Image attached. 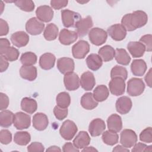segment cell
I'll return each instance as SVG.
<instances>
[{
	"mask_svg": "<svg viewBox=\"0 0 152 152\" xmlns=\"http://www.w3.org/2000/svg\"><path fill=\"white\" fill-rule=\"evenodd\" d=\"M147 21V14L143 11L137 10L124 15L121 20V25L126 31H132L144 26Z\"/></svg>",
	"mask_w": 152,
	"mask_h": 152,
	"instance_id": "cell-1",
	"label": "cell"
},
{
	"mask_svg": "<svg viewBox=\"0 0 152 152\" xmlns=\"http://www.w3.org/2000/svg\"><path fill=\"white\" fill-rule=\"evenodd\" d=\"M145 84L142 79L132 78L127 83V93L133 97L141 95L144 91Z\"/></svg>",
	"mask_w": 152,
	"mask_h": 152,
	"instance_id": "cell-2",
	"label": "cell"
},
{
	"mask_svg": "<svg viewBox=\"0 0 152 152\" xmlns=\"http://www.w3.org/2000/svg\"><path fill=\"white\" fill-rule=\"evenodd\" d=\"M88 38L93 45L100 46L106 42L107 38V33L101 28L94 27L89 31Z\"/></svg>",
	"mask_w": 152,
	"mask_h": 152,
	"instance_id": "cell-3",
	"label": "cell"
},
{
	"mask_svg": "<svg viewBox=\"0 0 152 152\" xmlns=\"http://www.w3.org/2000/svg\"><path fill=\"white\" fill-rule=\"evenodd\" d=\"M61 14L62 24L66 28L75 27L76 23L81 18L79 13L67 9L62 10Z\"/></svg>",
	"mask_w": 152,
	"mask_h": 152,
	"instance_id": "cell-4",
	"label": "cell"
},
{
	"mask_svg": "<svg viewBox=\"0 0 152 152\" xmlns=\"http://www.w3.org/2000/svg\"><path fill=\"white\" fill-rule=\"evenodd\" d=\"M78 128L76 124L71 120L64 121L59 129L61 136L65 140H72L77 132Z\"/></svg>",
	"mask_w": 152,
	"mask_h": 152,
	"instance_id": "cell-5",
	"label": "cell"
},
{
	"mask_svg": "<svg viewBox=\"0 0 152 152\" xmlns=\"http://www.w3.org/2000/svg\"><path fill=\"white\" fill-rule=\"evenodd\" d=\"M90 51V45L87 41L80 40L72 47V56L76 59H84Z\"/></svg>",
	"mask_w": 152,
	"mask_h": 152,
	"instance_id": "cell-6",
	"label": "cell"
},
{
	"mask_svg": "<svg viewBox=\"0 0 152 152\" xmlns=\"http://www.w3.org/2000/svg\"><path fill=\"white\" fill-rule=\"evenodd\" d=\"M137 142V135L135 132L130 129H124L120 135V142L126 148H131Z\"/></svg>",
	"mask_w": 152,
	"mask_h": 152,
	"instance_id": "cell-7",
	"label": "cell"
},
{
	"mask_svg": "<svg viewBox=\"0 0 152 152\" xmlns=\"http://www.w3.org/2000/svg\"><path fill=\"white\" fill-rule=\"evenodd\" d=\"M44 29L45 24L36 17L30 18L26 24V30L31 35H39L42 33Z\"/></svg>",
	"mask_w": 152,
	"mask_h": 152,
	"instance_id": "cell-8",
	"label": "cell"
},
{
	"mask_svg": "<svg viewBox=\"0 0 152 152\" xmlns=\"http://www.w3.org/2000/svg\"><path fill=\"white\" fill-rule=\"evenodd\" d=\"M93 23L90 16H87L85 18H81L75 24V28L76 33L80 37L85 36L88 32L90 29L93 27Z\"/></svg>",
	"mask_w": 152,
	"mask_h": 152,
	"instance_id": "cell-9",
	"label": "cell"
},
{
	"mask_svg": "<svg viewBox=\"0 0 152 152\" xmlns=\"http://www.w3.org/2000/svg\"><path fill=\"white\" fill-rule=\"evenodd\" d=\"M14 126L16 129L22 130L27 129L31 124V117L28 114L22 112H18L14 114Z\"/></svg>",
	"mask_w": 152,
	"mask_h": 152,
	"instance_id": "cell-10",
	"label": "cell"
},
{
	"mask_svg": "<svg viewBox=\"0 0 152 152\" xmlns=\"http://www.w3.org/2000/svg\"><path fill=\"white\" fill-rule=\"evenodd\" d=\"M109 87L112 94L116 96L122 95L125 90V80L120 77L112 78L109 83Z\"/></svg>",
	"mask_w": 152,
	"mask_h": 152,
	"instance_id": "cell-11",
	"label": "cell"
},
{
	"mask_svg": "<svg viewBox=\"0 0 152 152\" xmlns=\"http://www.w3.org/2000/svg\"><path fill=\"white\" fill-rule=\"evenodd\" d=\"M107 32L110 37L115 41H121L126 36V30L120 24H115L110 26Z\"/></svg>",
	"mask_w": 152,
	"mask_h": 152,
	"instance_id": "cell-12",
	"label": "cell"
},
{
	"mask_svg": "<svg viewBox=\"0 0 152 152\" xmlns=\"http://www.w3.org/2000/svg\"><path fill=\"white\" fill-rule=\"evenodd\" d=\"M64 83L67 90H76L80 87V85L79 77L74 72L66 74L64 77Z\"/></svg>",
	"mask_w": 152,
	"mask_h": 152,
	"instance_id": "cell-13",
	"label": "cell"
},
{
	"mask_svg": "<svg viewBox=\"0 0 152 152\" xmlns=\"http://www.w3.org/2000/svg\"><path fill=\"white\" fill-rule=\"evenodd\" d=\"M57 68L62 74H66L74 71L75 68L74 61L67 57H62L57 61Z\"/></svg>",
	"mask_w": 152,
	"mask_h": 152,
	"instance_id": "cell-14",
	"label": "cell"
},
{
	"mask_svg": "<svg viewBox=\"0 0 152 152\" xmlns=\"http://www.w3.org/2000/svg\"><path fill=\"white\" fill-rule=\"evenodd\" d=\"M53 11L48 5H42L39 7L36 10V15L38 20L42 22L48 23L53 17Z\"/></svg>",
	"mask_w": 152,
	"mask_h": 152,
	"instance_id": "cell-15",
	"label": "cell"
},
{
	"mask_svg": "<svg viewBox=\"0 0 152 152\" xmlns=\"http://www.w3.org/2000/svg\"><path fill=\"white\" fill-rule=\"evenodd\" d=\"M115 106L116 110L119 113L125 115L131 110L132 106V103L129 97L124 96L117 99Z\"/></svg>",
	"mask_w": 152,
	"mask_h": 152,
	"instance_id": "cell-16",
	"label": "cell"
},
{
	"mask_svg": "<svg viewBox=\"0 0 152 152\" xmlns=\"http://www.w3.org/2000/svg\"><path fill=\"white\" fill-rule=\"evenodd\" d=\"M106 129L104 121L100 118H96L91 121L88 126V131L92 137L100 135Z\"/></svg>",
	"mask_w": 152,
	"mask_h": 152,
	"instance_id": "cell-17",
	"label": "cell"
},
{
	"mask_svg": "<svg viewBox=\"0 0 152 152\" xmlns=\"http://www.w3.org/2000/svg\"><path fill=\"white\" fill-rule=\"evenodd\" d=\"M78 36L76 31L64 28L59 34V40L64 45H69L77 40Z\"/></svg>",
	"mask_w": 152,
	"mask_h": 152,
	"instance_id": "cell-18",
	"label": "cell"
},
{
	"mask_svg": "<svg viewBox=\"0 0 152 152\" xmlns=\"http://www.w3.org/2000/svg\"><path fill=\"white\" fill-rule=\"evenodd\" d=\"M11 43L16 47L21 48L26 46L29 42L28 35L23 31H16L11 36Z\"/></svg>",
	"mask_w": 152,
	"mask_h": 152,
	"instance_id": "cell-19",
	"label": "cell"
},
{
	"mask_svg": "<svg viewBox=\"0 0 152 152\" xmlns=\"http://www.w3.org/2000/svg\"><path fill=\"white\" fill-rule=\"evenodd\" d=\"M80 83L81 87L86 91L91 90L96 84L94 74L90 71L83 73L80 79Z\"/></svg>",
	"mask_w": 152,
	"mask_h": 152,
	"instance_id": "cell-20",
	"label": "cell"
},
{
	"mask_svg": "<svg viewBox=\"0 0 152 152\" xmlns=\"http://www.w3.org/2000/svg\"><path fill=\"white\" fill-rule=\"evenodd\" d=\"M33 127L38 131H43L48 126L49 120L48 118L43 113L39 112L36 114L33 117Z\"/></svg>",
	"mask_w": 152,
	"mask_h": 152,
	"instance_id": "cell-21",
	"label": "cell"
},
{
	"mask_svg": "<svg viewBox=\"0 0 152 152\" xmlns=\"http://www.w3.org/2000/svg\"><path fill=\"white\" fill-rule=\"evenodd\" d=\"M127 49L133 58H140L144 55L145 48L140 42L132 41L127 45Z\"/></svg>",
	"mask_w": 152,
	"mask_h": 152,
	"instance_id": "cell-22",
	"label": "cell"
},
{
	"mask_svg": "<svg viewBox=\"0 0 152 152\" xmlns=\"http://www.w3.org/2000/svg\"><path fill=\"white\" fill-rule=\"evenodd\" d=\"M107 125L109 131L119 132L122 128L121 117L118 114H112L107 119Z\"/></svg>",
	"mask_w": 152,
	"mask_h": 152,
	"instance_id": "cell-23",
	"label": "cell"
},
{
	"mask_svg": "<svg viewBox=\"0 0 152 152\" xmlns=\"http://www.w3.org/2000/svg\"><path fill=\"white\" fill-rule=\"evenodd\" d=\"M56 57L51 53H45L42 55L39 59V65L44 70L52 69L55 63Z\"/></svg>",
	"mask_w": 152,
	"mask_h": 152,
	"instance_id": "cell-24",
	"label": "cell"
},
{
	"mask_svg": "<svg viewBox=\"0 0 152 152\" xmlns=\"http://www.w3.org/2000/svg\"><path fill=\"white\" fill-rule=\"evenodd\" d=\"M20 75L22 78L33 81L37 78V68L33 65H23L20 69Z\"/></svg>",
	"mask_w": 152,
	"mask_h": 152,
	"instance_id": "cell-25",
	"label": "cell"
},
{
	"mask_svg": "<svg viewBox=\"0 0 152 152\" xmlns=\"http://www.w3.org/2000/svg\"><path fill=\"white\" fill-rule=\"evenodd\" d=\"M91 141L88 134L86 131H80L73 140V144L78 149L87 147Z\"/></svg>",
	"mask_w": 152,
	"mask_h": 152,
	"instance_id": "cell-26",
	"label": "cell"
},
{
	"mask_svg": "<svg viewBox=\"0 0 152 152\" xmlns=\"http://www.w3.org/2000/svg\"><path fill=\"white\" fill-rule=\"evenodd\" d=\"M147 64L143 59H134L131 65V70L135 76H142L147 70Z\"/></svg>",
	"mask_w": 152,
	"mask_h": 152,
	"instance_id": "cell-27",
	"label": "cell"
},
{
	"mask_svg": "<svg viewBox=\"0 0 152 152\" xmlns=\"http://www.w3.org/2000/svg\"><path fill=\"white\" fill-rule=\"evenodd\" d=\"M87 65L89 69L96 71L100 69L103 65V61L100 56L96 53H91L86 60Z\"/></svg>",
	"mask_w": 152,
	"mask_h": 152,
	"instance_id": "cell-28",
	"label": "cell"
},
{
	"mask_svg": "<svg viewBox=\"0 0 152 152\" xmlns=\"http://www.w3.org/2000/svg\"><path fill=\"white\" fill-rule=\"evenodd\" d=\"M80 103L81 106L86 110H92L96 107L98 102L94 99L91 93H84L81 98Z\"/></svg>",
	"mask_w": 152,
	"mask_h": 152,
	"instance_id": "cell-29",
	"label": "cell"
},
{
	"mask_svg": "<svg viewBox=\"0 0 152 152\" xmlns=\"http://www.w3.org/2000/svg\"><path fill=\"white\" fill-rule=\"evenodd\" d=\"M21 108L24 112L32 114L37 109V103L36 100L30 97H24L21 102Z\"/></svg>",
	"mask_w": 152,
	"mask_h": 152,
	"instance_id": "cell-30",
	"label": "cell"
},
{
	"mask_svg": "<svg viewBox=\"0 0 152 152\" xmlns=\"http://www.w3.org/2000/svg\"><path fill=\"white\" fill-rule=\"evenodd\" d=\"M109 95L107 87L104 85L97 86L94 90L93 96L97 102H102L106 100Z\"/></svg>",
	"mask_w": 152,
	"mask_h": 152,
	"instance_id": "cell-31",
	"label": "cell"
},
{
	"mask_svg": "<svg viewBox=\"0 0 152 152\" xmlns=\"http://www.w3.org/2000/svg\"><path fill=\"white\" fill-rule=\"evenodd\" d=\"M115 50L110 45H105L100 48L98 51V54L104 62L112 61L115 57Z\"/></svg>",
	"mask_w": 152,
	"mask_h": 152,
	"instance_id": "cell-32",
	"label": "cell"
},
{
	"mask_svg": "<svg viewBox=\"0 0 152 152\" xmlns=\"http://www.w3.org/2000/svg\"><path fill=\"white\" fill-rule=\"evenodd\" d=\"M115 58L116 62L122 65H128L131 61V57L125 49L117 48L115 49Z\"/></svg>",
	"mask_w": 152,
	"mask_h": 152,
	"instance_id": "cell-33",
	"label": "cell"
},
{
	"mask_svg": "<svg viewBox=\"0 0 152 152\" xmlns=\"http://www.w3.org/2000/svg\"><path fill=\"white\" fill-rule=\"evenodd\" d=\"M14 114L10 110H4L0 113V125L3 128H8L13 124Z\"/></svg>",
	"mask_w": 152,
	"mask_h": 152,
	"instance_id": "cell-34",
	"label": "cell"
},
{
	"mask_svg": "<svg viewBox=\"0 0 152 152\" xmlns=\"http://www.w3.org/2000/svg\"><path fill=\"white\" fill-rule=\"evenodd\" d=\"M58 34V27L53 23L48 24L45 28L43 36L48 41L54 40Z\"/></svg>",
	"mask_w": 152,
	"mask_h": 152,
	"instance_id": "cell-35",
	"label": "cell"
},
{
	"mask_svg": "<svg viewBox=\"0 0 152 152\" xmlns=\"http://www.w3.org/2000/svg\"><path fill=\"white\" fill-rule=\"evenodd\" d=\"M1 55L3 56L8 61L12 62L18 59L19 57V51L13 46H10L4 50L0 52Z\"/></svg>",
	"mask_w": 152,
	"mask_h": 152,
	"instance_id": "cell-36",
	"label": "cell"
},
{
	"mask_svg": "<svg viewBox=\"0 0 152 152\" xmlns=\"http://www.w3.org/2000/svg\"><path fill=\"white\" fill-rule=\"evenodd\" d=\"M31 140V135L27 131L17 132L14 137V141L19 145H26Z\"/></svg>",
	"mask_w": 152,
	"mask_h": 152,
	"instance_id": "cell-37",
	"label": "cell"
},
{
	"mask_svg": "<svg viewBox=\"0 0 152 152\" xmlns=\"http://www.w3.org/2000/svg\"><path fill=\"white\" fill-rule=\"evenodd\" d=\"M102 138L104 144L108 145H113L118 142L119 135L116 132L108 130L102 133Z\"/></svg>",
	"mask_w": 152,
	"mask_h": 152,
	"instance_id": "cell-38",
	"label": "cell"
},
{
	"mask_svg": "<svg viewBox=\"0 0 152 152\" xmlns=\"http://www.w3.org/2000/svg\"><path fill=\"white\" fill-rule=\"evenodd\" d=\"M36 55L31 52H26L23 53L20 57V62L23 65L30 66L34 65L37 62Z\"/></svg>",
	"mask_w": 152,
	"mask_h": 152,
	"instance_id": "cell-39",
	"label": "cell"
},
{
	"mask_svg": "<svg viewBox=\"0 0 152 152\" xmlns=\"http://www.w3.org/2000/svg\"><path fill=\"white\" fill-rule=\"evenodd\" d=\"M56 102L57 106L62 108H67L71 103L69 94L65 91L59 93L56 97Z\"/></svg>",
	"mask_w": 152,
	"mask_h": 152,
	"instance_id": "cell-40",
	"label": "cell"
},
{
	"mask_svg": "<svg viewBox=\"0 0 152 152\" xmlns=\"http://www.w3.org/2000/svg\"><path fill=\"white\" fill-rule=\"evenodd\" d=\"M14 3L21 10L26 12H31L34 10L35 5L32 1L26 0H18L14 1Z\"/></svg>",
	"mask_w": 152,
	"mask_h": 152,
	"instance_id": "cell-41",
	"label": "cell"
},
{
	"mask_svg": "<svg viewBox=\"0 0 152 152\" xmlns=\"http://www.w3.org/2000/svg\"><path fill=\"white\" fill-rule=\"evenodd\" d=\"M110 77L111 78L115 77H120L124 80H126L128 77V71L125 67L116 65L111 69Z\"/></svg>",
	"mask_w": 152,
	"mask_h": 152,
	"instance_id": "cell-42",
	"label": "cell"
},
{
	"mask_svg": "<svg viewBox=\"0 0 152 152\" xmlns=\"http://www.w3.org/2000/svg\"><path fill=\"white\" fill-rule=\"evenodd\" d=\"M140 140L145 143L152 142V129L151 127H147L143 129L140 134Z\"/></svg>",
	"mask_w": 152,
	"mask_h": 152,
	"instance_id": "cell-43",
	"label": "cell"
},
{
	"mask_svg": "<svg viewBox=\"0 0 152 152\" xmlns=\"http://www.w3.org/2000/svg\"><path fill=\"white\" fill-rule=\"evenodd\" d=\"M68 109L67 108H62L58 106H55L53 109V113L55 118L59 120L62 121L66 118L68 115Z\"/></svg>",
	"mask_w": 152,
	"mask_h": 152,
	"instance_id": "cell-44",
	"label": "cell"
},
{
	"mask_svg": "<svg viewBox=\"0 0 152 152\" xmlns=\"http://www.w3.org/2000/svg\"><path fill=\"white\" fill-rule=\"evenodd\" d=\"M12 141V134L8 129H2L0 131V142L2 144H8Z\"/></svg>",
	"mask_w": 152,
	"mask_h": 152,
	"instance_id": "cell-45",
	"label": "cell"
},
{
	"mask_svg": "<svg viewBox=\"0 0 152 152\" xmlns=\"http://www.w3.org/2000/svg\"><path fill=\"white\" fill-rule=\"evenodd\" d=\"M152 36L150 34L142 36L140 39V42L144 45L145 48V50L147 52H151L152 50Z\"/></svg>",
	"mask_w": 152,
	"mask_h": 152,
	"instance_id": "cell-46",
	"label": "cell"
},
{
	"mask_svg": "<svg viewBox=\"0 0 152 152\" xmlns=\"http://www.w3.org/2000/svg\"><path fill=\"white\" fill-rule=\"evenodd\" d=\"M45 150L43 145L39 142H33L27 147V151L30 152L39 151L43 152Z\"/></svg>",
	"mask_w": 152,
	"mask_h": 152,
	"instance_id": "cell-47",
	"label": "cell"
},
{
	"mask_svg": "<svg viewBox=\"0 0 152 152\" xmlns=\"http://www.w3.org/2000/svg\"><path fill=\"white\" fill-rule=\"evenodd\" d=\"M51 7L55 10H60L65 7L68 1L67 0H52L50 1Z\"/></svg>",
	"mask_w": 152,
	"mask_h": 152,
	"instance_id": "cell-48",
	"label": "cell"
},
{
	"mask_svg": "<svg viewBox=\"0 0 152 152\" xmlns=\"http://www.w3.org/2000/svg\"><path fill=\"white\" fill-rule=\"evenodd\" d=\"M9 105L8 97L5 93H0V110H5Z\"/></svg>",
	"mask_w": 152,
	"mask_h": 152,
	"instance_id": "cell-49",
	"label": "cell"
},
{
	"mask_svg": "<svg viewBox=\"0 0 152 152\" xmlns=\"http://www.w3.org/2000/svg\"><path fill=\"white\" fill-rule=\"evenodd\" d=\"M9 32V26L6 21L2 18L0 19V36L7 35Z\"/></svg>",
	"mask_w": 152,
	"mask_h": 152,
	"instance_id": "cell-50",
	"label": "cell"
},
{
	"mask_svg": "<svg viewBox=\"0 0 152 152\" xmlns=\"http://www.w3.org/2000/svg\"><path fill=\"white\" fill-rule=\"evenodd\" d=\"M62 151L64 152H67V151H73V152H78L79 149L75 147L74 144H72L71 142H66L62 147Z\"/></svg>",
	"mask_w": 152,
	"mask_h": 152,
	"instance_id": "cell-51",
	"label": "cell"
},
{
	"mask_svg": "<svg viewBox=\"0 0 152 152\" xmlns=\"http://www.w3.org/2000/svg\"><path fill=\"white\" fill-rule=\"evenodd\" d=\"M147 145L145 144L142 142L135 143L132 149V152H138V151H147Z\"/></svg>",
	"mask_w": 152,
	"mask_h": 152,
	"instance_id": "cell-52",
	"label": "cell"
},
{
	"mask_svg": "<svg viewBox=\"0 0 152 152\" xmlns=\"http://www.w3.org/2000/svg\"><path fill=\"white\" fill-rule=\"evenodd\" d=\"M9 63L8 61L2 55L0 56V71L1 72L5 71L8 68Z\"/></svg>",
	"mask_w": 152,
	"mask_h": 152,
	"instance_id": "cell-53",
	"label": "cell"
},
{
	"mask_svg": "<svg viewBox=\"0 0 152 152\" xmlns=\"http://www.w3.org/2000/svg\"><path fill=\"white\" fill-rule=\"evenodd\" d=\"M11 46L10 41L6 38L0 39V52L4 50L5 49Z\"/></svg>",
	"mask_w": 152,
	"mask_h": 152,
	"instance_id": "cell-54",
	"label": "cell"
},
{
	"mask_svg": "<svg viewBox=\"0 0 152 152\" xmlns=\"http://www.w3.org/2000/svg\"><path fill=\"white\" fill-rule=\"evenodd\" d=\"M151 72H152V69L150 68L148 71V72L147 73V74L145 76V81L146 84L149 87H151Z\"/></svg>",
	"mask_w": 152,
	"mask_h": 152,
	"instance_id": "cell-55",
	"label": "cell"
},
{
	"mask_svg": "<svg viewBox=\"0 0 152 152\" xmlns=\"http://www.w3.org/2000/svg\"><path fill=\"white\" fill-rule=\"evenodd\" d=\"M113 152L114 151H126V152H129V150L128 148H126L124 147L123 145H118L116 147H115L112 150Z\"/></svg>",
	"mask_w": 152,
	"mask_h": 152,
	"instance_id": "cell-56",
	"label": "cell"
},
{
	"mask_svg": "<svg viewBox=\"0 0 152 152\" xmlns=\"http://www.w3.org/2000/svg\"><path fill=\"white\" fill-rule=\"evenodd\" d=\"M46 151H61V149L56 145H52L49 147L47 150Z\"/></svg>",
	"mask_w": 152,
	"mask_h": 152,
	"instance_id": "cell-57",
	"label": "cell"
},
{
	"mask_svg": "<svg viewBox=\"0 0 152 152\" xmlns=\"http://www.w3.org/2000/svg\"><path fill=\"white\" fill-rule=\"evenodd\" d=\"M82 151H97V150L94 148L93 147H86L84 148Z\"/></svg>",
	"mask_w": 152,
	"mask_h": 152,
	"instance_id": "cell-58",
	"label": "cell"
},
{
	"mask_svg": "<svg viewBox=\"0 0 152 152\" xmlns=\"http://www.w3.org/2000/svg\"><path fill=\"white\" fill-rule=\"evenodd\" d=\"M1 14H2V11H3V10H4V5L2 1H1Z\"/></svg>",
	"mask_w": 152,
	"mask_h": 152,
	"instance_id": "cell-59",
	"label": "cell"
}]
</instances>
